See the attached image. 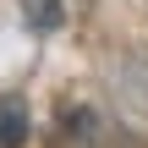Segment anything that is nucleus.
Segmentation results:
<instances>
[{
    "mask_svg": "<svg viewBox=\"0 0 148 148\" xmlns=\"http://www.w3.org/2000/svg\"><path fill=\"white\" fill-rule=\"evenodd\" d=\"M22 22H27L33 33H55V27L66 22V5H60V0H22Z\"/></svg>",
    "mask_w": 148,
    "mask_h": 148,
    "instance_id": "f03ea898",
    "label": "nucleus"
},
{
    "mask_svg": "<svg viewBox=\"0 0 148 148\" xmlns=\"http://www.w3.org/2000/svg\"><path fill=\"white\" fill-rule=\"evenodd\" d=\"M27 143V99L22 93H0V148Z\"/></svg>",
    "mask_w": 148,
    "mask_h": 148,
    "instance_id": "f257e3e1",
    "label": "nucleus"
}]
</instances>
